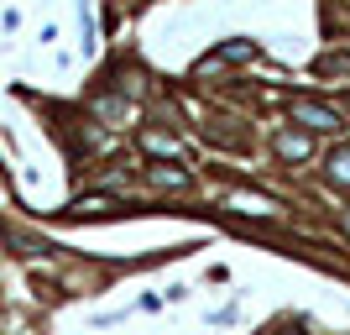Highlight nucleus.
Wrapping results in <instances>:
<instances>
[{
  "mask_svg": "<svg viewBox=\"0 0 350 335\" xmlns=\"http://www.w3.org/2000/svg\"><path fill=\"white\" fill-rule=\"evenodd\" d=\"M293 121H304L308 132H335L340 126V116L329 105H319V100H293Z\"/></svg>",
  "mask_w": 350,
  "mask_h": 335,
  "instance_id": "f257e3e1",
  "label": "nucleus"
},
{
  "mask_svg": "<svg viewBox=\"0 0 350 335\" xmlns=\"http://www.w3.org/2000/svg\"><path fill=\"white\" fill-rule=\"evenodd\" d=\"M152 184H157V189H189V173H183V168L157 162V168H152Z\"/></svg>",
  "mask_w": 350,
  "mask_h": 335,
  "instance_id": "7ed1b4c3",
  "label": "nucleus"
},
{
  "mask_svg": "<svg viewBox=\"0 0 350 335\" xmlns=\"http://www.w3.org/2000/svg\"><path fill=\"white\" fill-rule=\"evenodd\" d=\"M142 147H146V152H157V158H162V152H167V158L178 152V147H173V136H157V132H146V136H142Z\"/></svg>",
  "mask_w": 350,
  "mask_h": 335,
  "instance_id": "6e6552de",
  "label": "nucleus"
},
{
  "mask_svg": "<svg viewBox=\"0 0 350 335\" xmlns=\"http://www.w3.org/2000/svg\"><path fill=\"white\" fill-rule=\"evenodd\" d=\"M345 225H350V215H345Z\"/></svg>",
  "mask_w": 350,
  "mask_h": 335,
  "instance_id": "1a4fd4ad",
  "label": "nucleus"
},
{
  "mask_svg": "<svg viewBox=\"0 0 350 335\" xmlns=\"http://www.w3.org/2000/svg\"><path fill=\"white\" fill-rule=\"evenodd\" d=\"M241 58H256V47L251 42H230V47H219V53H209L199 69H219V63H241Z\"/></svg>",
  "mask_w": 350,
  "mask_h": 335,
  "instance_id": "f03ea898",
  "label": "nucleus"
},
{
  "mask_svg": "<svg viewBox=\"0 0 350 335\" xmlns=\"http://www.w3.org/2000/svg\"><path fill=\"white\" fill-rule=\"evenodd\" d=\"M230 204H235V210H256V215L272 210V199H262V194H230Z\"/></svg>",
  "mask_w": 350,
  "mask_h": 335,
  "instance_id": "0eeeda50",
  "label": "nucleus"
},
{
  "mask_svg": "<svg viewBox=\"0 0 350 335\" xmlns=\"http://www.w3.org/2000/svg\"><path fill=\"white\" fill-rule=\"evenodd\" d=\"M329 184H340V189H350V147H340V152H329Z\"/></svg>",
  "mask_w": 350,
  "mask_h": 335,
  "instance_id": "20e7f679",
  "label": "nucleus"
},
{
  "mask_svg": "<svg viewBox=\"0 0 350 335\" xmlns=\"http://www.w3.org/2000/svg\"><path fill=\"white\" fill-rule=\"evenodd\" d=\"M278 152H282V158H293V162H298V158H308V136L282 132V136H278Z\"/></svg>",
  "mask_w": 350,
  "mask_h": 335,
  "instance_id": "39448f33",
  "label": "nucleus"
},
{
  "mask_svg": "<svg viewBox=\"0 0 350 335\" xmlns=\"http://www.w3.org/2000/svg\"><path fill=\"white\" fill-rule=\"evenodd\" d=\"M105 210H116V199H105V194H89L73 204V215H105Z\"/></svg>",
  "mask_w": 350,
  "mask_h": 335,
  "instance_id": "423d86ee",
  "label": "nucleus"
}]
</instances>
